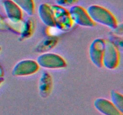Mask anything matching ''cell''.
I'll use <instances>...</instances> for the list:
<instances>
[{"label": "cell", "mask_w": 123, "mask_h": 115, "mask_svg": "<svg viewBox=\"0 0 123 115\" xmlns=\"http://www.w3.org/2000/svg\"><path fill=\"white\" fill-rule=\"evenodd\" d=\"M37 61L32 59H24L18 62L12 69V75L15 77L28 76L34 74L39 69Z\"/></svg>", "instance_id": "8992f818"}, {"label": "cell", "mask_w": 123, "mask_h": 115, "mask_svg": "<svg viewBox=\"0 0 123 115\" xmlns=\"http://www.w3.org/2000/svg\"><path fill=\"white\" fill-rule=\"evenodd\" d=\"M51 8L54 14L55 26L60 31L66 32L70 30L74 23L71 19L68 10L58 5L51 6Z\"/></svg>", "instance_id": "7a4b0ae2"}, {"label": "cell", "mask_w": 123, "mask_h": 115, "mask_svg": "<svg viewBox=\"0 0 123 115\" xmlns=\"http://www.w3.org/2000/svg\"><path fill=\"white\" fill-rule=\"evenodd\" d=\"M111 102L121 111H123V97L122 94L117 91H113L111 92Z\"/></svg>", "instance_id": "9a60e30c"}, {"label": "cell", "mask_w": 123, "mask_h": 115, "mask_svg": "<svg viewBox=\"0 0 123 115\" xmlns=\"http://www.w3.org/2000/svg\"><path fill=\"white\" fill-rule=\"evenodd\" d=\"M8 30L7 21L0 14V31H7Z\"/></svg>", "instance_id": "e0dca14e"}, {"label": "cell", "mask_w": 123, "mask_h": 115, "mask_svg": "<svg viewBox=\"0 0 123 115\" xmlns=\"http://www.w3.org/2000/svg\"><path fill=\"white\" fill-rule=\"evenodd\" d=\"M34 22L32 19H28L22 20L21 29L20 32V38L22 40L28 39L31 37L34 30Z\"/></svg>", "instance_id": "4fadbf2b"}, {"label": "cell", "mask_w": 123, "mask_h": 115, "mask_svg": "<svg viewBox=\"0 0 123 115\" xmlns=\"http://www.w3.org/2000/svg\"><path fill=\"white\" fill-rule=\"evenodd\" d=\"M86 11L96 23L101 24L113 30L118 25L115 16L105 7L98 5H91L88 7Z\"/></svg>", "instance_id": "6da1fadb"}, {"label": "cell", "mask_w": 123, "mask_h": 115, "mask_svg": "<svg viewBox=\"0 0 123 115\" xmlns=\"http://www.w3.org/2000/svg\"><path fill=\"white\" fill-rule=\"evenodd\" d=\"M38 14L41 21L48 27L55 26L54 14L51 6L48 4L42 3L38 8Z\"/></svg>", "instance_id": "8fae6325"}, {"label": "cell", "mask_w": 123, "mask_h": 115, "mask_svg": "<svg viewBox=\"0 0 123 115\" xmlns=\"http://www.w3.org/2000/svg\"><path fill=\"white\" fill-rule=\"evenodd\" d=\"M36 61L39 67L46 69H61L67 67L66 60L54 53H43L38 56Z\"/></svg>", "instance_id": "277c9868"}, {"label": "cell", "mask_w": 123, "mask_h": 115, "mask_svg": "<svg viewBox=\"0 0 123 115\" xmlns=\"http://www.w3.org/2000/svg\"><path fill=\"white\" fill-rule=\"evenodd\" d=\"M71 19L74 23L83 27L92 28L96 26V23L91 19L86 10L81 6H74L68 10Z\"/></svg>", "instance_id": "5b68a950"}, {"label": "cell", "mask_w": 123, "mask_h": 115, "mask_svg": "<svg viewBox=\"0 0 123 115\" xmlns=\"http://www.w3.org/2000/svg\"><path fill=\"white\" fill-rule=\"evenodd\" d=\"M14 2L22 11L28 14L33 15L35 12V4L34 0H12Z\"/></svg>", "instance_id": "5bb4252c"}, {"label": "cell", "mask_w": 123, "mask_h": 115, "mask_svg": "<svg viewBox=\"0 0 123 115\" xmlns=\"http://www.w3.org/2000/svg\"><path fill=\"white\" fill-rule=\"evenodd\" d=\"M79 0H55L56 5L66 8V7H72L78 2Z\"/></svg>", "instance_id": "2e32d148"}, {"label": "cell", "mask_w": 123, "mask_h": 115, "mask_svg": "<svg viewBox=\"0 0 123 115\" xmlns=\"http://www.w3.org/2000/svg\"><path fill=\"white\" fill-rule=\"evenodd\" d=\"M53 80L50 73L44 71L41 74L38 83V91L42 98H47L50 95L52 90Z\"/></svg>", "instance_id": "30bf717a"}, {"label": "cell", "mask_w": 123, "mask_h": 115, "mask_svg": "<svg viewBox=\"0 0 123 115\" xmlns=\"http://www.w3.org/2000/svg\"><path fill=\"white\" fill-rule=\"evenodd\" d=\"M58 43V38L56 36H48L42 40L37 45L36 51L38 53L48 52L54 49Z\"/></svg>", "instance_id": "7c38bea8"}, {"label": "cell", "mask_w": 123, "mask_h": 115, "mask_svg": "<svg viewBox=\"0 0 123 115\" xmlns=\"http://www.w3.org/2000/svg\"><path fill=\"white\" fill-rule=\"evenodd\" d=\"M3 75H4V71L3 70H2L1 67L0 66V77H2L3 76Z\"/></svg>", "instance_id": "ac0fdd59"}, {"label": "cell", "mask_w": 123, "mask_h": 115, "mask_svg": "<svg viewBox=\"0 0 123 115\" xmlns=\"http://www.w3.org/2000/svg\"><path fill=\"white\" fill-rule=\"evenodd\" d=\"M1 47H0V52H1Z\"/></svg>", "instance_id": "ffe728a7"}, {"label": "cell", "mask_w": 123, "mask_h": 115, "mask_svg": "<svg viewBox=\"0 0 123 115\" xmlns=\"http://www.w3.org/2000/svg\"><path fill=\"white\" fill-rule=\"evenodd\" d=\"M4 81V79L2 77H0V85H1L2 82Z\"/></svg>", "instance_id": "d6986e66"}, {"label": "cell", "mask_w": 123, "mask_h": 115, "mask_svg": "<svg viewBox=\"0 0 123 115\" xmlns=\"http://www.w3.org/2000/svg\"><path fill=\"white\" fill-rule=\"evenodd\" d=\"M120 55L118 47L111 40H105L103 56V67L115 69L120 63Z\"/></svg>", "instance_id": "3957f363"}, {"label": "cell", "mask_w": 123, "mask_h": 115, "mask_svg": "<svg viewBox=\"0 0 123 115\" xmlns=\"http://www.w3.org/2000/svg\"><path fill=\"white\" fill-rule=\"evenodd\" d=\"M94 105L100 113L104 115H123L122 111L117 108L111 101L106 98H97L94 101Z\"/></svg>", "instance_id": "ba28073f"}, {"label": "cell", "mask_w": 123, "mask_h": 115, "mask_svg": "<svg viewBox=\"0 0 123 115\" xmlns=\"http://www.w3.org/2000/svg\"><path fill=\"white\" fill-rule=\"evenodd\" d=\"M2 4L8 20L18 22L22 20V11L13 1L12 0H4Z\"/></svg>", "instance_id": "9c48e42d"}, {"label": "cell", "mask_w": 123, "mask_h": 115, "mask_svg": "<svg viewBox=\"0 0 123 115\" xmlns=\"http://www.w3.org/2000/svg\"><path fill=\"white\" fill-rule=\"evenodd\" d=\"M105 40L96 38L92 41L89 49V56L92 63L98 68L103 67V56Z\"/></svg>", "instance_id": "52a82bcc"}]
</instances>
